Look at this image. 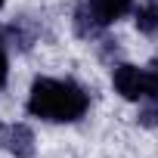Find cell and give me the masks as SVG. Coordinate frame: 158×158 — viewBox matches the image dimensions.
<instances>
[{"mask_svg": "<svg viewBox=\"0 0 158 158\" xmlns=\"http://www.w3.org/2000/svg\"><path fill=\"white\" fill-rule=\"evenodd\" d=\"M87 106H90L87 93L71 81L37 77L28 93V112L47 121H77L87 112Z\"/></svg>", "mask_w": 158, "mask_h": 158, "instance_id": "1", "label": "cell"}, {"mask_svg": "<svg viewBox=\"0 0 158 158\" xmlns=\"http://www.w3.org/2000/svg\"><path fill=\"white\" fill-rule=\"evenodd\" d=\"M112 84L124 99H143L146 96V71H139L136 65H118L112 74Z\"/></svg>", "mask_w": 158, "mask_h": 158, "instance_id": "2", "label": "cell"}, {"mask_svg": "<svg viewBox=\"0 0 158 158\" xmlns=\"http://www.w3.org/2000/svg\"><path fill=\"white\" fill-rule=\"evenodd\" d=\"M3 149L16 158H34V133L25 124H6L3 127Z\"/></svg>", "mask_w": 158, "mask_h": 158, "instance_id": "3", "label": "cell"}, {"mask_svg": "<svg viewBox=\"0 0 158 158\" xmlns=\"http://www.w3.org/2000/svg\"><path fill=\"white\" fill-rule=\"evenodd\" d=\"M130 3L133 0H87V10H90V16L99 22V28L102 25H112L115 19H121L127 10H130Z\"/></svg>", "mask_w": 158, "mask_h": 158, "instance_id": "4", "label": "cell"}, {"mask_svg": "<svg viewBox=\"0 0 158 158\" xmlns=\"http://www.w3.org/2000/svg\"><path fill=\"white\" fill-rule=\"evenodd\" d=\"M136 28H139L143 34H155V31H158V0L146 3V6L136 13Z\"/></svg>", "mask_w": 158, "mask_h": 158, "instance_id": "5", "label": "cell"}, {"mask_svg": "<svg viewBox=\"0 0 158 158\" xmlns=\"http://www.w3.org/2000/svg\"><path fill=\"white\" fill-rule=\"evenodd\" d=\"M146 96L149 99H158V59L146 68Z\"/></svg>", "mask_w": 158, "mask_h": 158, "instance_id": "6", "label": "cell"}, {"mask_svg": "<svg viewBox=\"0 0 158 158\" xmlns=\"http://www.w3.org/2000/svg\"><path fill=\"white\" fill-rule=\"evenodd\" d=\"M6 74H10V65H6V40H3V28H0V87L6 84Z\"/></svg>", "mask_w": 158, "mask_h": 158, "instance_id": "7", "label": "cell"}, {"mask_svg": "<svg viewBox=\"0 0 158 158\" xmlns=\"http://www.w3.org/2000/svg\"><path fill=\"white\" fill-rule=\"evenodd\" d=\"M0 6H3V0H0Z\"/></svg>", "mask_w": 158, "mask_h": 158, "instance_id": "8", "label": "cell"}]
</instances>
